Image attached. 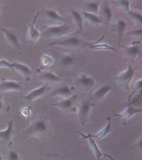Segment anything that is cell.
I'll return each mask as SVG.
<instances>
[{
    "mask_svg": "<svg viewBox=\"0 0 142 160\" xmlns=\"http://www.w3.org/2000/svg\"><path fill=\"white\" fill-rule=\"evenodd\" d=\"M71 31V27L66 23L61 25H52L45 28L42 35L46 38H62Z\"/></svg>",
    "mask_w": 142,
    "mask_h": 160,
    "instance_id": "6da1fadb",
    "label": "cell"
},
{
    "mask_svg": "<svg viewBox=\"0 0 142 160\" xmlns=\"http://www.w3.org/2000/svg\"><path fill=\"white\" fill-rule=\"evenodd\" d=\"M135 75V68L129 64L128 68L115 77L116 82L126 89H129L130 84Z\"/></svg>",
    "mask_w": 142,
    "mask_h": 160,
    "instance_id": "7a4b0ae2",
    "label": "cell"
},
{
    "mask_svg": "<svg viewBox=\"0 0 142 160\" xmlns=\"http://www.w3.org/2000/svg\"><path fill=\"white\" fill-rule=\"evenodd\" d=\"M87 43L84 42L78 36H71L63 39L54 41L50 45V46H59L67 48H75Z\"/></svg>",
    "mask_w": 142,
    "mask_h": 160,
    "instance_id": "3957f363",
    "label": "cell"
},
{
    "mask_svg": "<svg viewBox=\"0 0 142 160\" xmlns=\"http://www.w3.org/2000/svg\"><path fill=\"white\" fill-rule=\"evenodd\" d=\"M48 131V125L46 118H40L34 121L27 130L29 133L35 135H44Z\"/></svg>",
    "mask_w": 142,
    "mask_h": 160,
    "instance_id": "277c9868",
    "label": "cell"
},
{
    "mask_svg": "<svg viewBox=\"0 0 142 160\" xmlns=\"http://www.w3.org/2000/svg\"><path fill=\"white\" fill-rule=\"evenodd\" d=\"M76 86L84 91H91L95 84V80L91 76L82 74L75 79Z\"/></svg>",
    "mask_w": 142,
    "mask_h": 160,
    "instance_id": "5b68a950",
    "label": "cell"
},
{
    "mask_svg": "<svg viewBox=\"0 0 142 160\" xmlns=\"http://www.w3.org/2000/svg\"><path fill=\"white\" fill-rule=\"evenodd\" d=\"M92 107L93 103L89 98L84 100L81 103L78 108V116L82 126L87 119Z\"/></svg>",
    "mask_w": 142,
    "mask_h": 160,
    "instance_id": "8992f818",
    "label": "cell"
},
{
    "mask_svg": "<svg viewBox=\"0 0 142 160\" xmlns=\"http://www.w3.org/2000/svg\"><path fill=\"white\" fill-rule=\"evenodd\" d=\"M77 100L76 95H73V96L65 98L61 101H59L57 103H53L52 105L54 107H57L61 111H70L73 110L74 108V105Z\"/></svg>",
    "mask_w": 142,
    "mask_h": 160,
    "instance_id": "52a82bcc",
    "label": "cell"
},
{
    "mask_svg": "<svg viewBox=\"0 0 142 160\" xmlns=\"http://www.w3.org/2000/svg\"><path fill=\"white\" fill-rule=\"evenodd\" d=\"M22 90V84L19 82L7 79H2L0 82L1 91H19Z\"/></svg>",
    "mask_w": 142,
    "mask_h": 160,
    "instance_id": "ba28073f",
    "label": "cell"
},
{
    "mask_svg": "<svg viewBox=\"0 0 142 160\" xmlns=\"http://www.w3.org/2000/svg\"><path fill=\"white\" fill-rule=\"evenodd\" d=\"M50 88L48 83L43 84L38 88L30 91L25 96H24V98L28 102H32L33 100L42 97L45 93H47L50 90Z\"/></svg>",
    "mask_w": 142,
    "mask_h": 160,
    "instance_id": "9c48e42d",
    "label": "cell"
},
{
    "mask_svg": "<svg viewBox=\"0 0 142 160\" xmlns=\"http://www.w3.org/2000/svg\"><path fill=\"white\" fill-rule=\"evenodd\" d=\"M1 30L3 34L4 35L5 38H6L7 42H9V43H10L16 49L18 50H22V48L20 45L18 37L16 34H15L11 30L3 27L1 28Z\"/></svg>",
    "mask_w": 142,
    "mask_h": 160,
    "instance_id": "30bf717a",
    "label": "cell"
},
{
    "mask_svg": "<svg viewBox=\"0 0 142 160\" xmlns=\"http://www.w3.org/2000/svg\"><path fill=\"white\" fill-rule=\"evenodd\" d=\"M11 69L15 70L21 75H22L25 80L27 81L30 80L32 74V71L31 68L28 66L22 63L17 62L11 63Z\"/></svg>",
    "mask_w": 142,
    "mask_h": 160,
    "instance_id": "8fae6325",
    "label": "cell"
},
{
    "mask_svg": "<svg viewBox=\"0 0 142 160\" xmlns=\"http://www.w3.org/2000/svg\"><path fill=\"white\" fill-rule=\"evenodd\" d=\"M112 89L113 88L110 85L104 84L95 91L93 94V97L96 100L101 101Z\"/></svg>",
    "mask_w": 142,
    "mask_h": 160,
    "instance_id": "7c38bea8",
    "label": "cell"
},
{
    "mask_svg": "<svg viewBox=\"0 0 142 160\" xmlns=\"http://www.w3.org/2000/svg\"><path fill=\"white\" fill-rule=\"evenodd\" d=\"M142 111L141 108L129 105V107H127L126 108V109L124 111H123L121 113L118 114H115V116L122 118L124 121L126 122L133 116H134L138 113H140L142 112Z\"/></svg>",
    "mask_w": 142,
    "mask_h": 160,
    "instance_id": "4fadbf2b",
    "label": "cell"
},
{
    "mask_svg": "<svg viewBox=\"0 0 142 160\" xmlns=\"http://www.w3.org/2000/svg\"><path fill=\"white\" fill-rule=\"evenodd\" d=\"M39 15V13H37V16L35 17V18L33 21V23L29 25V32H28L29 39L32 42H36L37 40L39 39V38L41 36V34L39 32L38 29L35 26L36 21Z\"/></svg>",
    "mask_w": 142,
    "mask_h": 160,
    "instance_id": "5bb4252c",
    "label": "cell"
},
{
    "mask_svg": "<svg viewBox=\"0 0 142 160\" xmlns=\"http://www.w3.org/2000/svg\"><path fill=\"white\" fill-rule=\"evenodd\" d=\"M71 89L69 86L65 85L55 89L51 93L52 97H61L68 98L71 95Z\"/></svg>",
    "mask_w": 142,
    "mask_h": 160,
    "instance_id": "9a60e30c",
    "label": "cell"
},
{
    "mask_svg": "<svg viewBox=\"0 0 142 160\" xmlns=\"http://www.w3.org/2000/svg\"><path fill=\"white\" fill-rule=\"evenodd\" d=\"M81 134L82 136H84V138L85 139H88L89 141V142H90V144H91V149L94 153V154L95 155V157H96V158L97 160H101V158L102 156L105 155V154L101 152V150H100L99 147H98L96 143L95 142V141H94V139L91 138V136H86V135H84L83 134L81 133Z\"/></svg>",
    "mask_w": 142,
    "mask_h": 160,
    "instance_id": "2e32d148",
    "label": "cell"
},
{
    "mask_svg": "<svg viewBox=\"0 0 142 160\" xmlns=\"http://www.w3.org/2000/svg\"><path fill=\"white\" fill-rule=\"evenodd\" d=\"M45 14L47 17L51 20L54 22H62L66 23L67 20L64 18L61 14L58 13L57 11L54 9H47L45 11Z\"/></svg>",
    "mask_w": 142,
    "mask_h": 160,
    "instance_id": "e0dca14e",
    "label": "cell"
},
{
    "mask_svg": "<svg viewBox=\"0 0 142 160\" xmlns=\"http://www.w3.org/2000/svg\"><path fill=\"white\" fill-rule=\"evenodd\" d=\"M7 129L0 131V139L4 141L8 142L11 139L12 135L13 133V122L10 121L7 123Z\"/></svg>",
    "mask_w": 142,
    "mask_h": 160,
    "instance_id": "ac0fdd59",
    "label": "cell"
},
{
    "mask_svg": "<svg viewBox=\"0 0 142 160\" xmlns=\"http://www.w3.org/2000/svg\"><path fill=\"white\" fill-rule=\"evenodd\" d=\"M87 45L93 50H112L115 52H118V50L116 48L110 45H108L107 43H87Z\"/></svg>",
    "mask_w": 142,
    "mask_h": 160,
    "instance_id": "d6986e66",
    "label": "cell"
},
{
    "mask_svg": "<svg viewBox=\"0 0 142 160\" xmlns=\"http://www.w3.org/2000/svg\"><path fill=\"white\" fill-rule=\"evenodd\" d=\"M125 52L127 56L130 58H135L139 54L142 53V50L140 47H139L137 45H131L125 47Z\"/></svg>",
    "mask_w": 142,
    "mask_h": 160,
    "instance_id": "ffe728a7",
    "label": "cell"
},
{
    "mask_svg": "<svg viewBox=\"0 0 142 160\" xmlns=\"http://www.w3.org/2000/svg\"><path fill=\"white\" fill-rule=\"evenodd\" d=\"M71 14L76 26L78 27L79 32L82 34H84V22L82 15L76 10H71Z\"/></svg>",
    "mask_w": 142,
    "mask_h": 160,
    "instance_id": "44dd1931",
    "label": "cell"
},
{
    "mask_svg": "<svg viewBox=\"0 0 142 160\" xmlns=\"http://www.w3.org/2000/svg\"><path fill=\"white\" fill-rule=\"evenodd\" d=\"M40 78L48 82H58L61 81V78L59 76L51 72H45L42 73L40 77Z\"/></svg>",
    "mask_w": 142,
    "mask_h": 160,
    "instance_id": "7402d4cb",
    "label": "cell"
},
{
    "mask_svg": "<svg viewBox=\"0 0 142 160\" xmlns=\"http://www.w3.org/2000/svg\"><path fill=\"white\" fill-rule=\"evenodd\" d=\"M82 13L84 17L85 18V19L86 20H87L89 22H90L92 25H100L103 23V21L101 19V18L100 17H98L96 14L87 12L86 11H84Z\"/></svg>",
    "mask_w": 142,
    "mask_h": 160,
    "instance_id": "603a6c76",
    "label": "cell"
},
{
    "mask_svg": "<svg viewBox=\"0 0 142 160\" xmlns=\"http://www.w3.org/2000/svg\"><path fill=\"white\" fill-rule=\"evenodd\" d=\"M127 28V23L125 21L120 19L116 22L115 25V31L118 35V38L120 40H121Z\"/></svg>",
    "mask_w": 142,
    "mask_h": 160,
    "instance_id": "cb8c5ba5",
    "label": "cell"
},
{
    "mask_svg": "<svg viewBox=\"0 0 142 160\" xmlns=\"http://www.w3.org/2000/svg\"><path fill=\"white\" fill-rule=\"evenodd\" d=\"M75 59L76 58L74 56L71 54H65L61 58L59 63L62 67H70L75 63Z\"/></svg>",
    "mask_w": 142,
    "mask_h": 160,
    "instance_id": "d4e9b609",
    "label": "cell"
},
{
    "mask_svg": "<svg viewBox=\"0 0 142 160\" xmlns=\"http://www.w3.org/2000/svg\"><path fill=\"white\" fill-rule=\"evenodd\" d=\"M85 8V11L97 15L99 12L100 4L96 1H89L86 4Z\"/></svg>",
    "mask_w": 142,
    "mask_h": 160,
    "instance_id": "484cf974",
    "label": "cell"
},
{
    "mask_svg": "<svg viewBox=\"0 0 142 160\" xmlns=\"http://www.w3.org/2000/svg\"><path fill=\"white\" fill-rule=\"evenodd\" d=\"M107 123L106 125V126L105 127V128H103L100 132H99L97 134H96L95 136H91L96 138L98 139H102L104 138H105L108 134L109 133V132L111 130V127H112V123H111V118H107Z\"/></svg>",
    "mask_w": 142,
    "mask_h": 160,
    "instance_id": "4316f807",
    "label": "cell"
},
{
    "mask_svg": "<svg viewBox=\"0 0 142 160\" xmlns=\"http://www.w3.org/2000/svg\"><path fill=\"white\" fill-rule=\"evenodd\" d=\"M103 13L104 14V16L105 17V19L107 23H110L113 17V12L112 10L111 9L110 7L105 4H104L103 8Z\"/></svg>",
    "mask_w": 142,
    "mask_h": 160,
    "instance_id": "83f0119b",
    "label": "cell"
},
{
    "mask_svg": "<svg viewBox=\"0 0 142 160\" xmlns=\"http://www.w3.org/2000/svg\"><path fill=\"white\" fill-rule=\"evenodd\" d=\"M128 13H129V15L132 18V19L134 20V21L135 22L140 23V24L142 23V17L141 13L131 11H130Z\"/></svg>",
    "mask_w": 142,
    "mask_h": 160,
    "instance_id": "f1b7e54d",
    "label": "cell"
},
{
    "mask_svg": "<svg viewBox=\"0 0 142 160\" xmlns=\"http://www.w3.org/2000/svg\"><path fill=\"white\" fill-rule=\"evenodd\" d=\"M118 5L122 9H124L126 11L129 12L130 10V2L129 1H118Z\"/></svg>",
    "mask_w": 142,
    "mask_h": 160,
    "instance_id": "f546056e",
    "label": "cell"
},
{
    "mask_svg": "<svg viewBox=\"0 0 142 160\" xmlns=\"http://www.w3.org/2000/svg\"><path fill=\"white\" fill-rule=\"evenodd\" d=\"M8 160H20V156L18 153L15 150H11L8 153Z\"/></svg>",
    "mask_w": 142,
    "mask_h": 160,
    "instance_id": "4dcf8cb0",
    "label": "cell"
},
{
    "mask_svg": "<svg viewBox=\"0 0 142 160\" xmlns=\"http://www.w3.org/2000/svg\"><path fill=\"white\" fill-rule=\"evenodd\" d=\"M142 80L140 79V80H139V81L137 82V83H136V84H135V86L134 91H133V93H132V94L130 95L129 98H131L133 97V95H134V93L139 92V91H142Z\"/></svg>",
    "mask_w": 142,
    "mask_h": 160,
    "instance_id": "1f68e13d",
    "label": "cell"
},
{
    "mask_svg": "<svg viewBox=\"0 0 142 160\" xmlns=\"http://www.w3.org/2000/svg\"><path fill=\"white\" fill-rule=\"evenodd\" d=\"M129 34L132 35L135 37H141L142 34V28H138L132 31H131Z\"/></svg>",
    "mask_w": 142,
    "mask_h": 160,
    "instance_id": "d6a6232c",
    "label": "cell"
},
{
    "mask_svg": "<svg viewBox=\"0 0 142 160\" xmlns=\"http://www.w3.org/2000/svg\"><path fill=\"white\" fill-rule=\"evenodd\" d=\"M0 67H7V68H11V63L4 59L0 60Z\"/></svg>",
    "mask_w": 142,
    "mask_h": 160,
    "instance_id": "836d02e7",
    "label": "cell"
},
{
    "mask_svg": "<svg viewBox=\"0 0 142 160\" xmlns=\"http://www.w3.org/2000/svg\"><path fill=\"white\" fill-rule=\"evenodd\" d=\"M4 103H3V102L1 100V99L0 98V110H2V109H3V108H4Z\"/></svg>",
    "mask_w": 142,
    "mask_h": 160,
    "instance_id": "e575fe53",
    "label": "cell"
},
{
    "mask_svg": "<svg viewBox=\"0 0 142 160\" xmlns=\"http://www.w3.org/2000/svg\"><path fill=\"white\" fill-rule=\"evenodd\" d=\"M0 160H3V158H2V155H1V153H0Z\"/></svg>",
    "mask_w": 142,
    "mask_h": 160,
    "instance_id": "d590c367",
    "label": "cell"
},
{
    "mask_svg": "<svg viewBox=\"0 0 142 160\" xmlns=\"http://www.w3.org/2000/svg\"><path fill=\"white\" fill-rule=\"evenodd\" d=\"M1 1L0 0V4H1Z\"/></svg>",
    "mask_w": 142,
    "mask_h": 160,
    "instance_id": "8d00e7d4",
    "label": "cell"
}]
</instances>
